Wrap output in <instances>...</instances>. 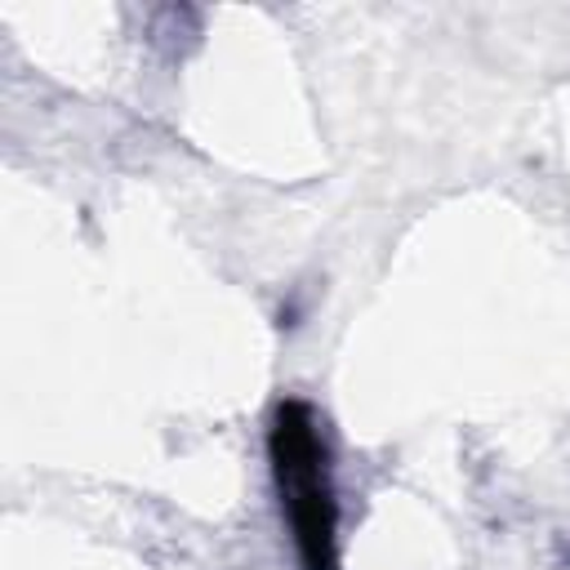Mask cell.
Listing matches in <instances>:
<instances>
[{
    "mask_svg": "<svg viewBox=\"0 0 570 570\" xmlns=\"http://www.w3.org/2000/svg\"><path fill=\"white\" fill-rule=\"evenodd\" d=\"M267 459L303 570H343L338 552V494L330 472V445L307 401L281 396L267 423Z\"/></svg>",
    "mask_w": 570,
    "mask_h": 570,
    "instance_id": "cell-1",
    "label": "cell"
}]
</instances>
